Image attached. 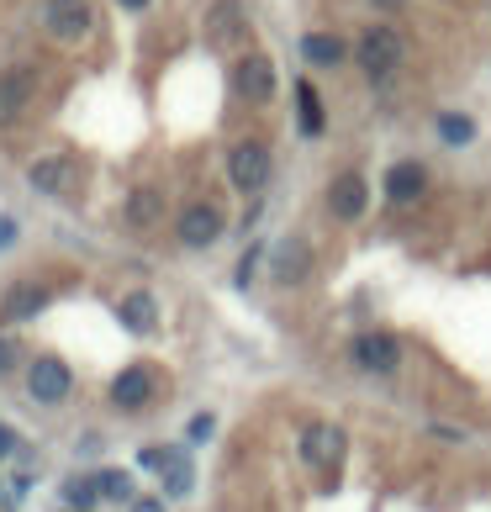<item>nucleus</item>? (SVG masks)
Masks as SVG:
<instances>
[{
	"label": "nucleus",
	"instance_id": "1",
	"mask_svg": "<svg viewBox=\"0 0 491 512\" xmlns=\"http://www.w3.org/2000/svg\"><path fill=\"white\" fill-rule=\"evenodd\" d=\"M396 64H402V37H396L391 27H370L360 37V69L370 74V80H386Z\"/></svg>",
	"mask_w": 491,
	"mask_h": 512
},
{
	"label": "nucleus",
	"instance_id": "2",
	"mask_svg": "<svg viewBox=\"0 0 491 512\" xmlns=\"http://www.w3.org/2000/svg\"><path fill=\"white\" fill-rule=\"evenodd\" d=\"M228 175H233L238 191H264V180H270V148L254 143V138H243L228 154Z\"/></svg>",
	"mask_w": 491,
	"mask_h": 512
},
{
	"label": "nucleus",
	"instance_id": "3",
	"mask_svg": "<svg viewBox=\"0 0 491 512\" xmlns=\"http://www.w3.org/2000/svg\"><path fill=\"white\" fill-rule=\"evenodd\" d=\"M43 27L59 37V43H80L90 32V6L85 0H48L43 6Z\"/></svg>",
	"mask_w": 491,
	"mask_h": 512
},
{
	"label": "nucleus",
	"instance_id": "4",
	"mask_svg": "<svg viewBox=\"0 0 491 512\" xmlns=\"http://www.w3.org/2000/svg\"><path fill=\"white\" fill-rule=\"evenodd\" d=\"M233 85H238V96L249 101V106H264V101L275 96V64L264 59V53H249V59L238 64Z\"/></svg>",
	"mask_w": 491,
	"mask_h": 512
},
{
	"label": "nucleus",
	"instance_id": "5",
	"mask_svg": "<svg viewBox=\"0 0 491 512\" xmlns=\"http://www.w3.org/2000/svg\"><path fill=\"white\" fill-rule=\"evenodd\" d=\"M27 391L37 396V402H64V396H69V365H64V359H53V354H43L27 370Z\"/></svg>",
	"mask_w": 491,
	"mask_h": 512
},
{
	"label": "nucleus",
	"instance_id": "6",
	"mask_svg": "<svg viewBox=\"0 0 491 512\" xmlns=\"http://www.w3.org/2000/svg\"><path fill=\"white\" fill-rule=\"evenodd\" d=\"M222 238V212L217 206H185L180 212V243H191V249H206V243Z\"/></svg>",
	"mask_w": 491,
	"mask_h": 512
},
{
	"label": "nucleus",
	"instance_id": "7",
	"mask_svg": "<svg viewBox=\"0 0 491 512\" xmlns=\"http://www.w3.org/2000/svg\"><path fill=\"white\" fill-rule=\"evenodd\" d=\"M396 359H402V349H396L391 333H360V338H354V365H365L375 375H391Z\"/></svg>",
	"mask_w": 491,
	"mask_h": 512
},
{
	"label": "nucleus",
	"instance_id": "8",
	"mask_svg": "<svg viewBox=\"0 0 491 512\" xmlns=\"http://www.w3.org/2000/svg\"><path fill=\"white\" fill-rule=\"evenodd\" d=\"M301 460L307 465H338L344 460V428H333V423H317L301 433Z\"/></svg>",
	"mask_w": 491,
	"mask_h": 512
},
{
	"label": "nucleus",
	"instance_id": "9",
	"mask_svg": "<svg viewBox=\"0 0 491 512\" xmlns=\"http://www.w3.org/2000/svg\"><path fill=\"white\" fill-rule=\"evenodd\" d=\"M365 201H370V191H365V180L354 175V169H349V175H338V180L328 185V212H333L338 222H354V217L365 212Z\"/></svg>",
	"mask_w": 491,
	"mask_h": 512
},
{
	"label": "nucleus",
	"instance_id": "10",
	"mask_svg": "<svg viewBox=\"0 0 491 512\" xmlns=\"http://www.w3.org/2000/svg\"><path fill=\"white\" fill-rule=\"evenodd\" d=\"M307 270H312V249H307L301 238H286V243H280V249L270 254V275L280 280V286H296V280L307 275Z\"/></svg>",
	"mask_w": 491,
	"mask_h": 512
},
{
	"label": "nucleus",
	"instance_id": "11",
	"mask_svg": "<svg viewBox=\"0 0 491 512\" xmlns=\"http://www.w3.org/2000/svg\"><path fill=\"white\" fill-rule=\"evenodd\" d=\"M27 101H32V69L0 74V127H11L16 117H22Z\"/></svg>",
	"mask_w": 491,
	"mask_h": 512
},
{
	"label": "nucleus",
	"instance_id": "12",
	"mask_svg": "<svg viewBox=\"0 0 491 512\" xmlns=\"http://www.w3.org/2000/svg\"><path fill=\"white\" fill-rule=\"evenodd\" d=\"M48 307V291L43 286H11L6 301H0V322H27Z\"/></svg>",
	"mask_w": 491,
	"mask_h": 512
},
{
	"label": "nucleus",
	"instance_id": "13",
	"mask_svg": "<svg viewBox=\"0 0 491 512\" xmlns=\"http://www.w3.org/2000/svg\"><path fill=\"white\" fill-rule=\"evenodd\" d=\"M423 185H428V169L423 164H396L391 175H386V196L402 206V201H418Z\"/></svg>",
	"mask_w": 491,
	"mask_h": 512
},
{
	"label": "nucleus",
	"instance_id": "14",
	"mask_svg": "<svg viewBox=\"0 0 491 512\" xmlns=\"http://www.w3.org/2000/svg\"><path fill=\"white\" fill-rule=\"evenodd\" d=\"M296 117H301V132H307V138H317V132L328 127V117H323V96L312 90V80H301V85H296Z\"/></svg>",
	"mask_w": 491,
	"mask_h": 512
},
{
	"label": "nucleus",
	"instance_id": "15",
	"mask_svg": "<svg viewBox=\"0 0 491 512\" xmlns=\"http://www.w3.org/2000/svg\"><path fill=\"white\" fill-rule=\"evenodd\" d=\"M69 180H74L69 159H37V164H32V185H37L43 196H59V191H69Z\"/></svg>",
	"mask_w": 491,
	"mask_h": 512
},
{
	"label": "nucleus",
	"instance_id": "16",
	"mask_svg": "<svg viewBox=\"0 0 491 512\" xmlns=\"http://www.w3.org/2000/svg\"><path fill=\"white\" fill-rule=\"evenodd\" d=\"M148 396H154V375H148V370H127L122 381L111 386V402H117V407H143Z\"/></svg>",
	"mask_w": 491,
	"mask_h": 512
},
{
	"label": "nucleus",
	"instance_id": "17",
	"mask_svg": "<svg viewBox=\"0 0 491 512\" xmlns=\"http://www.w3.org/2000/svg\"><path fill=\"white\" fill-rule=\"evenodd\" d=\"M301 59H312V64H338V59H344V43H338L333 32H307V37H301Z\"/></svg>",
	"mask_w": 491,
	"mask_h": 512
},
{
	"label": "nucleus",
	"instance_id": "18",
	"mask_svg": "<svg viewBox=\"0 0 491 512\" xmlns=\"http://www.w3.org/2000/svg\"><path fill=\"white\" fill-rule=\"evenodd\" d=\"M122 322L132 333H154V322H159V312H154V301H148L143 291H132L127 301H122Z\"/></svg>",
	"mask_w": 491,
	"mask_h": 512
},
{
	"label": "nucleus",
	"instance_id": "19",
	"mask_svg": "<svg viewBox=\"0 0 491 512\" xmlns=\"http://www.w3.org/2000/svg\"><path fill=\"white\" fill-rule=\"evenodd\" d=\"M127 217L138 222V227H148V222H159V196H154V191H138V196L127 201Z\"/></svg>",
	"mask_w": 491,
	"mask_h": 512
},
{
	"label": "nucleus",
	"instance_id": "20",
	"mask_svg": "<svg viewBox=\"0 0 491 512\" xmlns=\"http://www.w3.org/2000/svg\"><path fill=\"white\" fill-rule=\"evenodd\" d=\"M64 497H69V507H74V512H85V507H96L101 486H96V481H69V486H64Z\"/></svg>",
	"mask_w": 491,
	"mask_h": 512
},
{
	"label": "nucleus",
	"instance_id": "21",
	"mask_svg": "<svg viewBox=\"0 0 491 512\" xmlns=\"http://www.w3.org/2000/svg\"><path fill=\"white\" fill-rule=\"evenodd\" d=\"M233 32H238V6H233V0H222V6L212 11V37L222 43V37H233Z\"/></svg>",
	"mask_w": 491,
	"mask_h": 512
},
{
	"label": "nucleus",
	"instance_id": "22",
	"mask_svg": "<svg viewBox=\"0 0 491 512\" xmlns=\"http://www.w3.org/2000/svg\"><path fill=\"white\" fill-rule=\"evenodd\" d=\"M439 132H444V138L455 143V148H460V143H470V122H465V117H455V111H444V117H439Z\"/></svg>",
	"mask_w": 491,
	"mask_h": 512
},
{
	"label": "nucleus",
	"instance_id": "23",
	"mask_svg": "<svg viewBox=\"0 0 491 512\" xmlns=\"http://www.w3.org/2000/svg\"><path fill=\"white\" fill-rule=\"evenodd\" d=\"M164 476H169V491H175V497H180V491H191V460H185V454H175V465H169Z\"/></svg>",
	"mask_w": 491,
	"mask_h": 512
},
{
	"label": "nucleus",
	"instance_id": "24",
	"mask_svg": "<svg viewBox=\"0 0 491 512\" xmlns=\"http://www.w3.org/2000/svg\"><path fill=\"white\" fill-rule=\"evenodd\" d=\"M175 454H180V449H143L138 465H143V470H169V465H175Z\"/></svg>",
	"mask_w": 491,
	"mask_h": 512
},
{
	"label": "nucleus",
	"instance_id": "25",
	"mask_svg": "<svg viewBox=\"0 0 491 512\" xmlns=\"http://www.w3.org/2000/svg\"><path fill=\"white\" fill-rule=\"evenodd\" d=\"M96 486H101V497H111V502H127V497H132V486H127V476H101Z\"/></svg>",
	"mask_w": 491,
	"mask_h": 512
},
{
	"label": "nucleus",
	"instance_id": "26",
	"mask_svg": "<svg viewBox=\"0 0 491 512\" xmlns=\"http://www.w3.org/2000/svg\"><path fill=\"white\" fill-rule=\"evenodd\" d=\"M132 512H164V502H154V497H143V502H132Z\"/></svg>",
	"mask_w": 491,
	"mask_h": 512
},
{
	"label": "nucleus",
	"instance_id": "27",
	"mask_svg": "<svg viewBox=\"0 0 491 512\" xmlns=\"http://www.w3.org/2000/svg\"><path fill=\"white\" fill-rule=\"evenodd\" d=\"M16 238V222H6V217H0V243H11Z\"/></svg>",
	"mask_w": 491,
	"mask_h": 512
},
{
	"label": "nucleus",
	"instance_id": "28",
	"mask_svg": "<svg viewBox=\"0 0 491 512\" xmlns=\"http://www.w3.org/2000/svg\"><path fill=\"white\" fill-rule=\"evenodd\" d=\"M11 365H16V354H11L6 344H0V370H11Z\"/></svg>",
	"mask_w": 491,
	"mask_h": 512
},
{
	"label": "nucleus",
	"instance_id": "29",
	"mask_svg": "<svg viewBox=\"0 0 491 512\" xmlns=\"http://www.w3.org/2000/svg\"><path fill=\"white\" fill-rule=\"evenodd\" d=\"M11 449H16V439H11L6 428H0V454H11Z\"/></svg>",
	"mask_w": 491,
	"mask_h": 512
},
{
	"label": "nucleus",
	"instance_id": "30",
	"mask_svg": "<svg viewBox=\"0 0 491 512\" xmlns=\"http://www.w3.org/2000/svg\"><path fill=\"white\" fill-rule=\"evenodd\" d=\"M375 6H381V11H396V6H402V0H375Z\"/></svg>",
	"mask_w": 491,
	"mask_h": 512
},
{
	"label": "nucleus",
	"instance_id": "31",
	"mask_svg": "<svg viewBox=\"0 0 491 512\" xmlns=\"http://www.w3.org/2000/svg\"><path fill=\"white\" fill-rule=\"evenodd\" d=\"M122 6H127V11H143V6H148V0H122Z\"/></svg>",
	"mask_w": 491,
	"mask_h": 512
}]
</instances>
